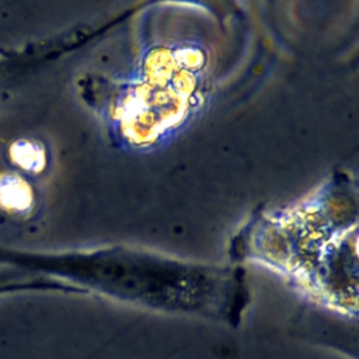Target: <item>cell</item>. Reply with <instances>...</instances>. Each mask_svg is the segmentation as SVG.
Segmentation results:
<instances>
[{
    "label": "cell",
    "instance_id": "6da1fadb",
    "mask_svg": "<svg viewBox=\"0 0 359 359\" xmlns=\"http://www.w3.org/2000/svg\"><path fill=\"white\" fill-rule=\"evenodd\" d=\"M273 223L271 243L259 247L261 259L287 275L314 300L342 314H356L358 276L349 217L325 201L309 202ZM356 237V236H352Z\"/></svg>",
    "mask_w": 359,
    "mask_h": 359
},
{
    "label": "cell",
    "instance_id": "7a4b0ae2",
    "mask_svg": "<svg viewBox=\"0 0 359 359\" xmlns=\"http://www.w3.org/2000/svg\"><path fill=\"white\" fill-rule=\"evenodd\" d=\"M32 202L28 184L21 178L4 174L0 177V205L11 212H22Z\"/></svg>",
    "mask_w": 359,
    "mask_h": 359
},
{
    "label": "cell",
    "instance_id": "277c9868",
    "mask_svg": "<svg viewBox=\"0 0 359 359\" xmlns=\"http://www.w3.org/2000/svg\"><path fill=\"white\" fill-rule=\"evenodd\" d=\"M15 279L17 276L11 271L10 272L0 271V293L18 289V282H15Z\"/></svg>",
    "mask_w": 359,
    "mask_h": 359
},
{
    "label": "cell",
    "instance_id": "3957f363",
    "mask_svg": "<svg viewBox=\"0 0 359 359\" xmlns=\"http://www.w3.org/2000/svg\"><path fill=\"white\" fill-rule=\"evenodd\" d=\"M17 151L14 154L15 163L20 164L21 167H25V170H32L39 165V158H42V154L35 149L32 144H21L15 147Z\"/></svg>",
    "mask_w": 359,
    "mask_h": 359
}]
</instances>
